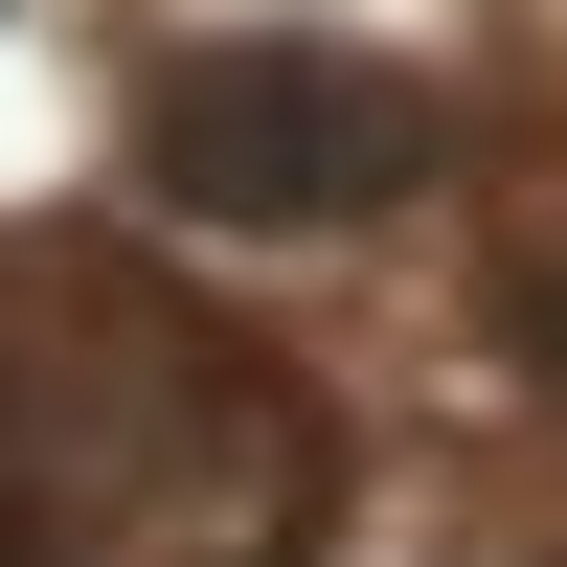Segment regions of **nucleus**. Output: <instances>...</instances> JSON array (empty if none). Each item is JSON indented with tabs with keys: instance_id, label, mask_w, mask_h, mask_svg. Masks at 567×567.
<instances>
[{
	"instance_id": "obj_1",
	"label": "nucleus",
	"mask_w": 567,
	"mask_h": 567,
	"mask_svg": "<svg viewBox=\"0 0 567 567\" xmlns=\"http://www.w3.org/2000/svg\"><path fill=\"white\" fill-rule=\"evenodd\" d=\"M318 386L114 227L0 250V567H318Z\"/></svg>"
},
{
	"instance_id": "obj_2",
	"label": "nucleus",
	"mask_w": 567,
	"mask_h": 567,
	"mask_svg": "<svg viewBox=\"0 0 567 567\" xmlns=\"http://www.w3.org/2000/svg\"><path fill=\"white\" fill-rule=\"evenodd\" d=\"M136 182L205 227H363L432 182V91L363 45H182L136 69Z\"/></svg>"
}]
</instances>
